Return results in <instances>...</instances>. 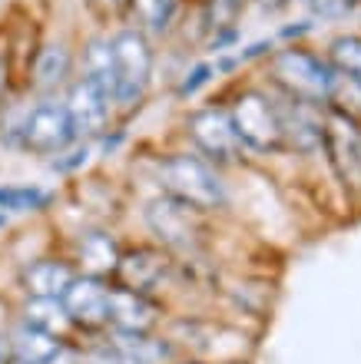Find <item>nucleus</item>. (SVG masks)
I'll return each instance as SVG.
<instances>
[{"label": "nucleus", "instance_id": "nucleus-11", "mask_svg": "<svg viewBox=\"0 0 361 364\" xmlns=\"http://www.w3.org/2000/svg\"><path fill=\"white\" fill-rule=\"evenodd\" d=\"M123 232L116 222H96V219H83L73 232H67L60 239V249L73 259L76 272L86 275H103L113 278L116 262L123 255Z\"/></svg>", "mask_w": 361, "mask_h": 364}, {"label": "nucleus", "instance_id": "nucleus-23", "mask_svg": "<svg viewBox=\"0 0 361 364\" xmlns=\"http://www.w3.org/2000/svg\"><path fill=\"white\" fill-rule=\"evenodd\" d=\"M120 348L126 364H172L179 358V348L172 345L162 331L152 335H110Z\"/></svg>", "mask_w": 361, "mask_h": 364}, {"label": "nucleus", "instance_id": "nucleus-38", "mask_svg": "<svg viewBox=\"0 0 361 364\" xmlns=\"http://www.w3.org/2000/svg\"><path fill=\"white\" fill-rule=\"evenodd\" d=\"M345 4H348V7H355V10L361 7V0H345Z\"/></svg>", "mask_w": 361, "mask_h": 364}, {"label": "nucleus", "instance_id": "nucleus-26", "mask_svg": "<svg viewBox=\"0 0 361 364\" xmlns=\"http://www.w3.org/2000/svg\"><path fill=\"white\" fill-rule=\"evenodd\" d=\"M76 7L86 17V27H116L126 23L130 0H76Z\"/></svg>", "mask_w": 361, "mask_h": 364}, {"label": "nucleus", "instance_id": "nucleus-15", "mask_svg": "<svg viewBox=\"0 0 361 364\" xmlns=\"http://www.w3.org/2000/svg\"><path fill=\"white\" fill-rule=\"evenodd\" d=\"M278 96V116H282V139H286V156L292 159H318L322 156L325 136V106Z\"/></svg>", "mask_w": 361, "mask_h": 364}, {"label": "nucleus", "instance_id": "nucleus-5", "mask_svg": "<svg viewBox=\"0 0 361 364\" xmlns=\"http://www.w3.org/2000/svg\"><path fill=\"white\" fill-rule=\"evenodd\" d=\"M268 87L292 100H305L315 106H328L335 87V67L328 63L325 50L305 43H282L272 50V57L256 70Z\"/></svg>", "mask_w": 361, "mask_h": 364}, {"label": "nucleus", "instance_id": "nucleus-1", "mask_svg": "<svg viewBox=\"0 0 361 364\" xmlns=\"http://www.w3.org/2000/svg\"><path fill=\"white\" fill-rule=\"evenodd\" d=\"M146 166V179L152 192H166L172 199L189 202L192 209L212 219H229L236 209V186L232 173L219 169L206 156L192 153L189 146L172 143L159 146L156 153L140 156Z\"/></svg>", "mask_w": 361, "mask_h": 364}, {"label": "nucleus", "instance_id": "nucleus-17", "mask_svg": "<svg viewBox=\"0 0 361 364\" xmlns=\"http://www.w3.org/2000/svg\"><path fill=\"white\" fill-rule=\"evenodd\" d=\"M189 4L192 0H130L126 23L143 30L152 43L169 47L176 33H179L186 14H189Z\"/></svg>", "mask_w": 361, "mask_h": 364}, {"label": "nucleus", "instance_id": "nucleus-22", "mask_svg": "<svg viewBox=\"0 0 361 364\" xmlns=\"http://www.w3.org/2000/svg\"><path fill=\"white\" fill-rule=\"evenodd\" d=\"M4 338H7V348H10V358L14 361H27V364H47L53 358L63 341L47 331H40V328L27 325V321H20V318L7 315L4 321Z\"/></svg>", "mask_w": 361, "mask_h": 364}, {"label": "nucleus", "instance_id": "nucleus-20", "mask_svg": "<svg viewBox=\"0 0 361 364\" xmlns=\"http://www.w3.org/2000/svg\"><path fill=\"white\" fill-rule=\"evenodd\" d=\"M100 83L113 96V43H110V27H86L80 30V73Z\"/></svg>", "mask_w": 361, "mask_h": 364}, {"label": "nucleus", "instance_id": "nucleus-18", "mask_svg": "<svg viewBox=\"0 0 361 364\" xmlns=\"http://www.w3.org/2000/svg\"><path fill=\"white\" fill-rule=\"evenodd\" d=\"M212 87L219 90L222 87V80H219L216 60L202 57V53L186 57L182 60V67L169 77V96H172V103L182 106V109L192 106V103H199V100H206Z\"/></svg>", "mask_w": 361, "mask_h": 364}, {"label": "nucleus", "instance_id": "nucleus-4", "mask_svg": "<svg viewBox=\"0 0 361 364\" xmlns=\"http://www.w3.org/2000/svg\"><path fill=\"white\" fill-rule=\"evenodd\" d=\"M113 43V106L120 123H133L156 93L162 67V47L152 43L133 23L110 27Z\"/></svg>", "mask_w": 361, "mask_h": 364}, {"label": "nucleus", "instance_id": "nucleus-33", "mask_svg": "<svg viewBox=\"0 0 361 364\" xmlns=\"http://www.w3.org/2000/svg\"><path fill=\"white\" fill-rule=\"evenodd\" d=\"M47 364H86L83 341H80V338H70V341H63V345L53 351V358H50Z\"/></svg>", "mask_w": 361, "mask_h": 364}, {"label": "nucleus", "instance_id": "nucleus-37", "mask_svg": "<svg viewBox=\"0 0 361 364\" xmlns=\"http://www.w3.org/2000/svg\"><path fill=\"white\" fill-rule=\"evenodd\" d=\"M10 229V215H4V212H0V232H7Z\"/></svg>", "mask_w": 361, "mask_h": 364}, {"label": "nucleus", "instance_id": "nucleus-40", "mask_svg": "<svg viewBox=\"0 0 361 364\" xmlns=\"http://www.w3.org/2000/svg\"><path fill=\"white\" fill-rule=\"evenodd\" d=\"M7 364H27V361H14V358H10V361Z\"/></svg>", "mask_w": 361, "mask_h": 364}, {"label": "nucleus", "instance_id": "nucleus-9", "mask_svg": "<svg viewBox=\"0 0 361 364\" xmlns=\"http://www.w3.org/2000/svg\"><path fill=\"white\" fill-rule=\"evenodd\" d=\"M322 159L328 173L342 186L345 196H361V119L342 109L325 106V136Z\"/></svg>", "mask_w": 361, "mask_h": 364}, {"label": "nucleus", "instance_id": "nucleus-36", "mask_svg": "<svg viewBox=\"0 0 361 364\" xmlns=\"http://www.w3.org/2000/svg\"><path fill=\"white\" fill-rule=\"evenodd\" d=\"M172 364H212V361H206V358H192V355H179Z\"/></svg>", "mask_w": 361, "mask_h": 364}, {"label": "nucleus", "instance_id": "nucleus-28", "mask_svg": "<svg viewBox=\"0 0 361 364\" xmlns=\"http://www.w3.org/2000/svg\"><path fill=\"white\" fill-rule=\"evenodd\" d=\"M20 93V60L14 43H0V109Z\"/></svg>", "mask_w": 361, "mask_h": 364}, {"label": "nucleus", "instance_id": "nucleus-8", "mask_svg": "<svg viewBox=\"0 0 361 364\" xmlns=\"http://www.w3.org/2000/svg\"><path fill=\"white\" fill-rule=\"evenodd\" d=\"M176 278H179V259L156 245L152 239H126L123 255L116 262L113 282L123 288H133L140 295L162 298L172 305V291H176Z\"/></svg>", "mask_w": 361, "mask_h": 364}, {"label": "nucleus", "instance_id": "nucleus-16", "mask_svg": "<svg viewBox=\"0 0 361 364\" xmlns=\"http://www.w3.org/2000/svg\"><path fill=\"white\" fill-rule=\"evenodd\" d=\"M63 308L73 321L76 338H93L106 331V311H110V278L103 275H80L63 291Z\"/></svg>", "mask_w": 361, "mask_h": 364}, {"label": "nucleus", "instance_id": "nucleus-3", "mask_svg": "<svg viewBox=\"0 0 361 364\" xmlns=\"http://www.w3.org/2000/svg\"><path fill=\"white\" fill-rule=\"evenodd\" d=\"M140 229L146 239L176 255L179 262H199L216 259V239H219V222L206 212L192 209L189 202H179L166 196V192H146L140 199Z\"/></svg>", "mask_w": 361, "mask_h": 364}, {"label": "nucleus", "instance_id": "nucleus-24", "mask_svg": "<svg viewBox=\"0 0 361 364\" xmlns=\"http://www.w3.org/2000/svg\"><path fill=\"white\" fill-rule=\"evenodd\" d=\"M325 57L335 67V73L361 83V30H338L325 43Z\"/></svg>", "mask_w": 361, "mask_h": 364}, {"label": "nucleus", "instance_id": "nucleus-10", "mask_svg": "<svg viewBox=\"0 0 361 364\" xmlns=\"http://www.w3.org/2000/svg\"><path fill=\"white\" fill-rule=\"evenodd\" d=\"M76 139L63 96H30L23 103V153L30 159L47 163L50 156L67 149Z\"/></svg>", "mask_w": 361, "mask_h": 364}, {"label": "nucleus", "instance_id": "nucleus-39", "mask_svg": "<svg viewBox=\"0 0 361 364\" xmlns=\"http://www.w3.org/2000/svg\"><path fill=\"white\" fill-rule=\"evenodd\" d=\"M292 4H295V7H302V4H305V0H292Z\"/></svg>", "mask_w": 361, "mask_h": 364}, {"label": "nucleus", "instance_id": "nucleus-27", "mask_svg": "<svg viewBox=\"0 0 361 364\" xmlns=\"http://www.w3.org/2000/svg\"><path fill=\"white\" fill-rule=\"evenodd\" d=\"M133 143V123H120L116 119L106 133H100L93 139V149H96V163H110L116 156H123Z\"/></svg>", "mask_w": 361, "mask_h": 364}, {"label": "nucleus", "instance_id": "nucleus-31", "mask_svg": "<svg viewBox=\"0 0 361 364\" xmlns=\"http://www.w3.org/2000/svg\"><path fill=\"white\" fill-rule=\"evenodd\" d=\"M209 14L212 27L219 23H242L248 17V0H199Z\"/></svg>", "mask_w": 361, "mask_h": 364}, {"label": "nucleus", "instance_id": "nucleus-21", "mask_svg": "<svg viewBox=\"0 0 361 364\" xmlns=\"http://www.w3.org/2000/svg\"><path fill=\"white\" fill-rule=\"evenodd\" d=\"M10 315L20 318V321H27V325H33V328H40V331H47V335L60 338V341L76 338L73 321H70L67 308H63L60 298H14Z\"/></svg>", "mask_w": 361, "mask_h": 364}, {"label": "nucleus", "instance_id": "nucleus-25", "mask_svg": "<svg viewBox=\"0 0 361 364\" xmlns=\"http://www.w3.org/2000/svg\"><path fill=\"white\" fill-rule=\"evenodd\" d=\"M43 166H47L57 179L73 182V179L86 176L96 166V149H93V143H90V139H73L67 149H60L57 156H50Z\"/></svg>", "mask_w": 361, "mask_h": 364}, {"label": "nucleus", "instance_id": "nucleus-30", "mask_svg": "<svg viewBox=\"0 0 361 364\" xmlns=\"http://www.w3.org/2000/svg\"><path fill=\"white\" fill-rule=\"evenodd\" d=\"M328 106L361 119V83H355V80L338 73V77H335V87H332V96H328Z\"/></svg>", "mask_w": 361, "mask_h": 364}, {"label": "nucleus", "instance_id": "nucleus-19", "mask_svg": "<svg viewBox=\"0 0 361 364\" xmlns=\"http://www.w3.org/2000/svg\"><path fill=\"white\" fill-rule=\"evenodd\" d=\"M57 202V189L40 182H0V212L10 219H47Z\"/></svg>", "mask_w": 361, "mask_h": 364}, {"label": "nucleus", "instance_id": "nucleus-14", "mask_svg": "<svg viewBox=\"0 0 361 364\" xmlns=\"http://www.w3.org/2000/svg\"><path fill=\"white\" fill-rule=\"evenodd\" d=\"M63 106L70 113L76 139H90L93 143L100 133H106L116 123V106L113 96L106 93L100 83L86 77H76L67 90H63Z\"/></svg>", "mask_w": 361, "mask_h": 364}, {"label": "nucleus", "instance_id": "nucleus-6", "mask_svg": "<svg viewBox=\"0 0 361 364\" xmlns=\"http://www.w3.org/2000/svg\"><path fill=\"white\" fill-rule=\"evenodd\" d=\"M176 143L189 146L192 153L206 156L209 163H216L226 173L248 169V156L232 129L226 100L219 96V90L216 96H206V100L182 109L179 123H176Z\"/></svg>", "mask_w": 361, "mask_h": 364}, {"label": "nucleus", "instance_id": "nucleus-34", "mask_svg": "<svg viewBox=\"0 0 361 364\" xmlns=\"http://www.w3.org/2000/svg\"><path fill=\"white\" fill-rule=\"evenodd\" d=\"M292 7H295L292 0H248V14L256 10L258 17H268V20H282Z\"/></svg>", "mask_w": 361, "mask_h": 364}, {"label": "nucleus", "instance_id": "nucleus-13", "mask_svg": "<svg viewBox=\"0 0 361 364\" xmlns=\"http://www.w3.org/2000/svg\"><path fill=\"white\" fill-rule=\"evenodd\" d=\"M169 311V301L140 295V291L116 285L110 278V311H106V331L110 335H152V331H162Z\"/></svg>", "mask_w": 361, "mask_h": 364}, {"label": "nucleus", "instance_id": "nucleus-2", "mask_svg": "<svg viewBox=\"0 0 361 364\" xmlns=\"http://www.w3.org/2000/svg\"><path fill=\"white\" fill-rule=\"evenodd\" d=\"M219 96L226 100L229 119L248 156V166H268L272 159L286 156L278 96L258 73H246L222 83Z\"/></svg>", "mask_w": 361, "mask_h": 364}, {"label": "nucleus", "instance_id": "nucleus-35", "mask_svg": "<svg viewBox=\"0 0 361 364\" xmlns=\"http://www.w3.org/2000/svg\"><path fill=\"white\" fill-rule=\"evenodd\" d=\"M10 361V348H7V338H4V328H0V364Z\"/></svg>", "mask_w": 361, "mask_h": 364}, {"label": "nucleus", "instance_id": "nucleus-32", "mask_svg": "<svg viewBox=\"0 0 361 364\" xmlns=\"http://www.w3.org/2000/svg\"><path fill=\"white\" fill-rule=\"evenodd\" d=\"M315 30H318V23H315L312 17H292V20H282L276 30H272V37H276V43L282 47V43H305V40L312 37Z\"/></svg>", "mask_w": 361, "mask_h": 364}, {"label": "nucleus", "instance_id": "nucleus-12", "mask_svg": "<svg viewBox=\"0 0 361 364\" xmlns=\"http://www.w3.org/2000/svg\"><path fill=\"white\" fill-rule=\"evenodd\" d=\"M80 275L67 252L57 245L27 255L14 265V291L17 298H63L70 282Z\"/></svg>", "mask_w": 361, "mask_h": 364}, {"label": "nucleus", "instance_id": "nucleus-7", "mask_svg": "<svg viewBox=\"0 0 361 364\" xmlns=\"http://www.w3.org/2000/svg\"><path fill=\"white\" fill-rule=\"evenodd\" d=\"M80 73V30L50 27L20 57V90L30 96H63Z\"/></svg>", "mask_w": 361, "mask_h": 364}, {"label": "nucleus", "instance_id": "nucleus-29", "mask_svg": "<svg viewBox=\"0 0 361 364\" xmlns=\"http://www.w3.org/2000/svg\"><path fill=\"white\" fill-rule=\"evenodd\" d=\"M242 40H246L242 23H219V27H212V33L206 37V43H202V57H219V53H229V50H236Z\"/></svg>", "mask_w": 361, "mask_h": 364}]
</instances>
